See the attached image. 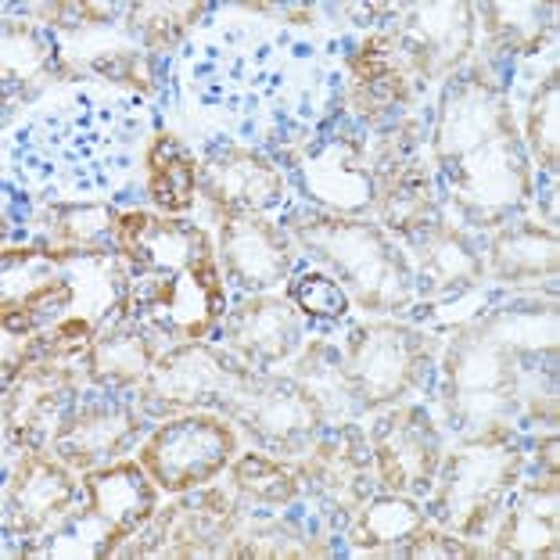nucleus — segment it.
Instances as JSON below:
<instances>
[{
  "instance_id": "nucleus-1",
  "label": "nucleus",
  "mask_w": 560,
  "mask_h": 560,
  "mask_svg": "<svg viewBox=\"0 0 560 560\" xmlns=\"http://www.w3.org/2000/svg\"><path fill=\"white\" fill-rule=\"evenodd\" d=\"M231 435L209 420H184L170 431H159V439L148 445L144 460L162 478V486L184 489L190 481L209 478L226 460Z\"/></svg>"
},
{
  "instance_id": "nucleus-2",
  "label": "nucleus",
  "mask_w": 560,
  "mask_h": 560,
  "mask_svg": "<svg viewBox=\"0 0 560 560\" xmlns=\"http://www.w3.org/2000/svg\"><path fill=\"white\" fill-rule=\"evenodd\" d=\"M94 495L101 514L112 517L122 528H133L140 517H148L151 511V489L144 486V478L137 475V467H119L112 475L94 481Z\"/></svg>"
},
{
  "instance_id": "nucleus-3",
  "label": "nucleus",
  "mask_w": 560,
  "mask_h": 560,
  "mask_svg": "<svg viewBox=\"0 0 560 560\" xmlns=\"http://www.w3.org/2000/svg\"><path fill=\"white\" fill-rule=\"evenodd\" d=\"M151 195L159 206L180 212L195 195V162H190L173 140H162L155 159H151Z\"/></svg>"
},
{
  "instance_id": "nucleus-4",
  "label": "nucleus",
  "mask_w": 560,
  "mask_h": 560,
  "mask_svg": "<svg viewBox=\"0 0 560 560\" xmlns=\"http://www.w3.org/2000/svg\"><path fill=\"white\" fill-rule=\"evenodd\" d=\"M299 302L305 313H316V316L346 313V295H341L338 284H330L327 277H305L299 288Z\"/></svg>"
}]
</instances>
